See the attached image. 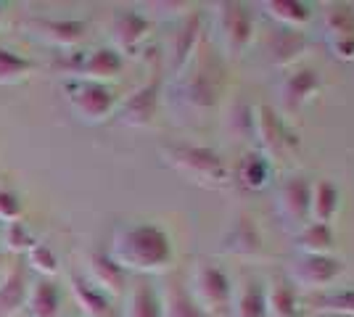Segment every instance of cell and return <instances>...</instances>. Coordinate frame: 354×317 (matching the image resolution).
Wrapping results in <instances>:
<instances>
[{"instance_id": "obj_4", "label": "cell", "mask_w": 354, "mask_h": 317, "mask_svg": "<svg viewBox=\"0 0 354 317\" xmlns=\"http://www.w3.org/2000/svg\"><path fill=\"white\" fill-rule=\"evenodd\" d=\"M185 286H188L191 299L198 304V309L207 317H220L230 312L236 294H233V283H230L227 272L222 267L209 265V262L196 265L191 283H185Z\"/></svg>"}, {"instance_id": "obj_16", "label": "cell", "mask_w": 354, "mask_h": 317, "mask_svg": "<svg viewBox=\"0 0 354 317\" xmlns=\"http://www.w3.org/2000/svg\"><path fill=\"white\" fill-rule=\"evenodd\" d=\"M124 69V56L117 53L114 48H95L80 64V77L85 82H101L106 85V79H117Z\"/></svg>"}, {"instance_id": "obj_31", "label": "cell", "mask_w": 354, "mask_h": 317, "mask_svg": "<svg viewBox=\"0 0 354 317\" xmlns=\"http://www.w3.org/2000/svg\"><path fill=\"white\" fill-rule=\"evenodd\" d=\"M312 307L317 312H328V315L339 317H354V288H344V291H330L325 296L312 299Z\"/></svg>"}, {"instance_id": "obj_35", "label": "cell", "mask_w": 354, "mask_h": 317, "mask_svg": "<svg viewBox=\"0 0 354 317\" xmlns=\"http://www.w3.org/2000/svg\"><path fill=\"white\" fill-rule=\"evenodd\" d=\"M21 214H24V206H21L19 193H14L11 188H0V222L3 225L16 222L21 220Z\"/></svg>"}, {"instance_id": "obj_26", "label": "cell", "mask_w": 354, "mask_h": 317, "mask_svg": "<svg viewBox=\"0 0 354 317\" xmlns=\"http://www.w3.org/2000/svg\"><path fill=\"white\" fill-rule=\"evenodd\" d=\"M296 249L301 254H333V249H336L333 225H323V222L304 225L296 233Z\"/></svg>"}, {"instance_id": "obj_15", "label": "cell", "mask_w": 354, "mask_h": 317, "mask_svg": "<svg viewBox=\"0 0 354 317\" xmlns=\"http://www.w3.org/2000/svg\"><path fill=\"white\" fill-rule=\"evenodd\" d=\"M32 30L37 32V37H43L45 43L56 48H74L80 46L88 35V24L80 19H43L35 21Z\"/></svg>"}, {"instance_id": "obj_8", "label": "cell", "mask_w": 354, "mask_h": 317, "mask_svg": "<svg viewBox=\"0 0 354 317\" xmlns=\"http://www.w3.org/2000/svg\"><path fill=\"white\" fill-rule=\"evenodd\" d=\"M69 104L82 122L98 124L106 117H111L117 106V95L109 85H101V82H80L69 95Z\"/></svg>"}, {"instance_id": "obj_25", "label": "cell", "mask_w": 354, "mask_h": 317, "mask_svg": "<svg viewBox=\"0 0 354 317\" xmlns=\"http://www.w3.org/2000/svg\"><path fill=\"white\" fill-rule=\"evenodd\" d=\"M27 302V278L21 265H16L6 272L0 283V317H14Z\"/></svg>"}, {"instance_id": "obj_36", "label": "cell", "mask_w": 354, "mask_h": 317, "mask_svg": "<svg viewBox=\"0 0 354 317\" xmlns=\"http://www.w3.org/2000/svg\"><path fill=\"white\" fill-rule=\"evenodd\" d=\"M330 50L336 53V59L354 61V40H339V43H330Z\"/></svg>"}, {"instance_id": "obj_33", "label": "cell", "mask_w": 354, "mask_h": 317, "mask_svg": "<svg viewBox=\"0 0 354 317\" xmlns=\"http://www.w3.org/2000/svg\"><path fill=\"white\" fill-rule=\"evenodd\" d=\"M32 72V64L21 56H16L14 50L0 48V85H16Z\"/></svg>"}, {"instance_id": "obj_13", "label": "cell", "mask_w": 354, "mask_h": 317, "mask_svg": "<svg viewBox=\"0 0 354 317\" xmlns=\"http://www.w3.org/2000/svg\"><path fill=\"white\" fill-rule=\"evenodd\" d=\"M88 283L104 291L106 296H119L127 286V272L104 251H93L88 257Z\"/></svg>"}, {"instance_id": "obj_32", "label": "cell", "mask_w": 354, "mask_h": 317, "mask_svg": "<svg viewBox=\"0 0 354 317\" xmlns=\"http://www.w3.org/2000/svg\"><path fill=\"white\" fill-rule=\"evenodd\" d=\"M0 243H3L8 251L21 254V251H30L37 241H35V236H32V230L27 227V222H24V220H16V222L3 225V230H0Z\"/></svg>"}, {"instance_id": "obj_28", "label": "cell", "mask_w": 354, "mask_h": 317, "mask_svg": "<svg viewBox=\"0 0 354 317\" xmlns=\"http://www.w3.org/2000/svg\"><path fill=\"white\" fill-rule=\"evenodd\" d=\"M233 315L236 317H267V291L257 280H246L243 288L233 296Z\"/></svg>"}, {"instance_id": "obj_10", "label": "cell", "mask_w": 354, "mask_h": 317, "mask_svg": "<svg viewBox=\"0 0 354 317\" xmlns=\"http://www.w3.org/2000/svg\"><path fill=\"white\" fill-rule=\"evenodd\" d=\"M312 182L307 177H291L278 191V214L291 225H301L310 220Z\"/></svg>"}, {"instance_id": "obj_34", "label": "cell", "mask_w": 354, "mask_h": 317, "mask_svg": "<svg viewBox=\"0 0 354 317\" xmlns=\"http://www.w3.org/2000/svg\"><path fill=\"white\" fill-rule=\"evenodd\" d=\"M27 259H30L32 270L43 272L45 278H53V275L59 272V257H56L53 249L43 241H37L32 246L30 251H27Z\"/></svg>"}, {"instance_id": "obj_17", "label": "cell", "mask_w": 354, "mask_h": 317, "mask_svg": "<svg viewBox=\"0 0 354 317\" xmlns=\"http://www.w3.org/2000/svg\"><path fill=\"white\" fill-rule=\"evenodd\" d=\"M310 53V40L304 32L281 30L270 40V61L278 69H288Z\"/></svg>"}, {"instance_id": "obj_21", "label": "cell", "mask_w": 354, "mask_h": 317, "mask_svg": "<svg viewBox=\"0 0 354 317\" xmlns=\"http://www.w3.org/2000/svg\"><path fill=\"white\" fill-rule=\"evenodd\" d=\"M119 317H164L162 294L151 286V283H146V280H138V283L127 291L124 309H122Z\"/></svg>"}, {"instance_id": "obj_30", "label": "cell", "mask_w": 354, "mask_h": 317, "mask_svg": "<svg viewBox=\"0 0 354 317\" xmlns=\"http://www.w3.org/2000/svg\"><path fill=\"white\" fill-rule=\"evenodd\" d=\"M272 177V164L267 162L262 153L251 151L249 156H243L241 169H238V180L246 191H262Z\"/></svg>"}, {"instance_id": "obj_9", "label": "cell", "mask_w": 354, "mask_h": 317, "mask_svg": "<svg viewBox=\"0 0 354 317\" xmlns=\"http://www.w3.org/2000/svg\"><path fill=\"white\" fill-rule=\"evenodd\" d=\"M148 35H151V21L138 11H122L111 24V43L117 53L135 56L140 48L146 46Z\"/></svg>"}, {"instance_id": "obj_3", "label": "cell", "mask_w": 354, "mask_h": 317, "mask_svg": "<svg viewBox=\"0 0 354 317\" xmlns=\"http://www.w3.org/2000/svg\"><path fill=\"white\" fill-rule=\"evenodd\" d=\"M251 135L257 137V153H262L270 164L296 159L299 153V137L272 106H257L251 111Z\"/></svg>"}, {"instance_id": "obj_22", "label": "cell", "mask_w": 354, "mask_h": 317, "mask_svg": "<svg viewBox=\"0 0 354 317\" xmlns=\"http://www.w3.org/2000/svg\"><path fill=\"white\" fill-rule=\"evenodd\" d=\"M24 309L30 317H61V288L50 278H43L27 291Z\"/></svg>"}, {"instance_id": "obj_2", "label": "cell", "mask_w": 354, "mask_h": 317, "mask_svg": "<svg viewBox=\"0 0 354 317\" xmlns=\"http://www.w3.org/2000/svg\"><path fill=\"white\" fill-rule=\"evenodd\" d=\"M162 156L172 169H177L180 175H185L188 180L198 182V185L225 188V185H230V180H233L230 166L222 159V153L209 148V146L175 143V146H167L162 151Z\"/></svg>"}, {"instance_id": "obj_5", "label": "cell", "mask_w": 354, "mask_h": 317, "mask_svg": "<svg viewBox=\"0 0 354 317\" xmlns=\"http://www.w3.org/2000/svg\"><path fill=\"white\" fill-rule=\"evenodd\" d=\"M225 93V69L214 56H204L198 66L183 79L180 85V98L196 114H209L220 104Z\"/></svg>"}, {"instance_id": "obj_29", "label": "cell", "mask_w": 354, "mask_h": 317, "mask_svg": "<svg viewBox=\"0 0 354 317\" xmlns=\"http://www.w3.org/2000/svg\"><path fill=\"white\" fill-rule=\"evenodd\" d=\"M325 30L328 40L339 43V40H354V6L346 3H333L325 11Z\"/></svg>"}, {"instance_id": "obj_6", "label": "cell", "mask_w": 354, "mask_h": 317, "mask_svg": "<svg viewBox=\"0 0 354 317\" xmlns=\"http://www.w3.org/2000/svg\"><path fill=\"white\" fill-rule=\"evenodd\" d=\"M214 32L217 46L225 56H243L254 43V11L246 3H220L214 11Z\"/></svg>"}, {"instance_id": "obj_24", "label": "cell", "mask_w": 354, "mask_h": 317, "mask_svg": "<svg viewBox=\"0 0 354 317\" xmlns=\"http://www.w3.org/2000/svg\"><path fill=\"white\" fill-rule=\"evenodd\" d=\"M339 209H341V193L339 188H336V182L330 180L312 182V206H310L312 222L330 225L336 220Z\"/></svg>"}, {"instance_id": "obj_14", "label": "cell", "mask_w": 354, "mask_h": 317, "mask_svg": "<svg viewBox=\"0 0 354 317\" xmlns=\"http://www.w3.org/2000/svg\"><path fill=\"white\" fill-rule=\"evenodd\" d=\"M156 106H159V79H151L124 101L122 122L130 127H148L156 117Z\"/></svg>"}, {"instance_id": "obj_23", "label": "cell", "mask_w": 354, "mask_h": 317, "mask_svg": "<svg viewBox=\"0 0 354 317\" xmlns=\"http://www.w3.org/2000/svg\"><path fill=\"white\" fill-rule=\"evenodd\" d=\"M265 11L281 24V30L301 32L312 21V6L301 0H270L265 3Z\"/></svg>"}, {"instance_id": "obj_19", "label": "cell", "mask_w": 354, "mask_h": 317, "mask_svg": "<svg viewBox=\"0 0 354 317\" xmlns=\"http://www.w3.org/2000/svg\"><path fill=\"white\" fill-rule=\"evenodd\" d=\"M267 291V317H301L304 304L299 296V288L291 280H272Z\"/></svg>"}, {"instance_id": "obj_12", "label": "cell", "mask_w": 354, "mask_h": 317, "mask_svg": "<svg viewBox=\"0 0 354 317\" xmlns=\"http://www.w3.org/2000/svg\"><path fill=\"white\" fill-rule=\"evenodd\" d=\"M225 249L241 259H259L265 254V238L249 214L236 217V222L230 225L227 236H225Z\"/></svg>"}, {"instance_id": "obj_38", "label": "cell", "mask_w": 354, "mask_h": 317, "mask_svg": "<svg viewBox=\"0 0 354 317\" xmlns=\"http://www.w3.org/2000/svg\"><path fill=\"white\" fill-rule=\"evenodd\" d=\"M111 317H119V315H117V312H114V315H111Z\"/></svg>"}, {"instance_id": "obj_27", "label": "cell", "mask_w": 354, "mask_h": 317, "mask_svg": "<svg viewBox=\"0 0 354 317\" xmlns=\"http://www.w3.org/2000/svg\"><path fill=\"white\" fill-rule=\"evenodd\" d=\"M162 312H164V317H207L198 309V304L191 299L188 286L180 283V280H172L169 286L164 288Z\"/></svg>"}, {"instance_id": "obj_11", "label": "cell", "mask_w": 354, "mask_h": 317, "mask_svg": "<svg viewBox=\"0 0 354 317\" xmlns=\"http://www.w3.org/2000/svg\"><path fill=\"white\" fill-rule=\"evenodd\" d=\"M317 93H320V77H317V72L312 66H301V69H296V72H291V75L283 79L281 85L283 108L288 114H296L299 108H304V106L310 104Z\"/></svg>"}, {"instance_id": "obj_7", "label": "cell", "mask_w": 354, "mask_h": 317, "mask_svg": "<svg viewBox=\"0 0 354 317\" xmlns=\"http://www.w3.org/2000/svg\"><path fill=\"white\" fill-rule=\"evenodd\" d=\"M344 275L341 259L333 254H301L291 265V283L296 288H310V291H323V288L339 283Z\"/></svg>"}, {"instance_id": "obj_20", "label": "cell", "mask_w": 354, "mask_h": 317, "mask_svg": "<svg viewBox=\"0 0 354 317\" xmlns=\"http://www.w3.org/2000/svg\"><path fill=\"white\" fill-rule=\"evenodd\" d=\"M69 288H72L74 302H77V307L82 309V315L85 317H111L114 315L111 299L106 296L104 291H98L93 283H88L85 278L72 275V278H69Z\"/></svg>"}, {"instance_id": "obj_18", "label": "cell", "mask_w": 354, "mask_h": 317, "mask_svg": "<svg viewBox=\"0 0 354 317\" xmlns=\"http://www.w3.org/2000/svg\"><path fill=\"white\" fill-rule=\"evenodd\" d=\"M198 37H201V14H188L183 21V27L175 35V46H172V66L175 72H185L196 59L198 50Z\"/></svg>"}, {"instance_id": "obj_1", "label": "cell", "mask_w": 354, "mask_h": 317, "mask_svg": "<svg viewBox=\"0 0 354 317\" xmlns=\"http://www.w3.org/2000/svg\"><path fill=\"white\" fill-rule=\"evenodd\" d=\"M109 257L124 272H162L172 265V238L162 225L135 222L114 233Z\"/></svg>"}, {"instance_id": "obj_37", "label": "cell", "mask_w": 354, "mask_h": 317, "mask_svg": "<svg viewBox=\"0 0 354 317\" xmlns=\"http://www.w3.org/2000/svg\"><path fill=\"white\" fill-rule=\"evenodd\" d=\"M0 19H3V3H0Z\"/></svg>"}]
</instances>
